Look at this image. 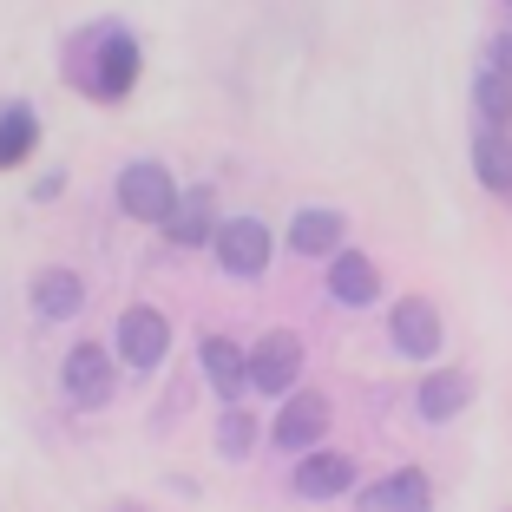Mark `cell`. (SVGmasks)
<instances>
[{
    "instance_id": "1",
    "label": "cell",
    "mask_w": 512,
    "mask_h": 512,
    "mask_svg": "<svg viewBox=\"0 0 512 512\" xmlns=\"http://www.w3.org/2000/svg\"><path fill=\"white\" fill-rule=\"evenodd\" d=\"M178 184H171L165 165H125L119 171V211L138 217V224H171V211H178Z\"/></svg>"
},
{
    "instance_id": "2",
    "label": "cell",
    "mask_w": 512,
    "mask_h": 512,
    "mask_svg": "<svg viewBox=\"0 0 512 512\" xmlns=\"http://www.w3.org/2000/svg\"><path fill=\"white\" fill-rule=\"evenodd\" d=\"M60 388L73 394L79 407H99V401H112V355H106V342H73V348H66Z\"/></svg>"
},
{
    "instance_id": "3",
    "label": "cell",
    "mask_w": 512,
    "mask_h": 512,
    "mask_svg": "<svg viewBox=\"0 0 512 512\" xmlns=\"http://www.w3.org/2000/svg\"><path fill=\"white\" fill-rule=\"evenodd\" d=\"M296 375H302V342L289 329L263 335L256 355H250V388L256 394H289V388H296Z\"/></svg>"
},
{
    "instance_id": "4",
    "label": "cell",
    "mask_w": 512,
    "mask_h": 512,
    "mask_svg": "<svg viewBox=\"0 0 512 512\" xmlns=\"http://www.w3.org/2000/svg\"><path fill=\"white\" fill-rule=\"evenodd\" d=\"M217 263H224L230 276H263V263H270V230L256 224V217H230V224L217 230Z\"/></svg>"
},
{
    "instance_id": "5",
    "label": "cell",
    "mask_w": 512,
    "mask_h": 512,
    "mask_svg": "<svg viewBox=\"0 0 512 512\" xmlns=\"http://www.w3.org/2000/svg\"><path fill=\"white\" fill-rule=\"evenodd\" d=\"M171 348V322L158 316V309H125L119 316V355L132 368H158Z\"/></svg>"
},
{
    "instance_id": "6",
    "label": "cell",
    "mask_w": 512,
    "mask_h": 512,
    "mask_svg": "<svg viewBox=\"0 0 512 512\" xmlns=\"http://www.w3.org/2000/svg\"><path fill=\"white\" fill-rule=\"evenodd\" d=\"M322 434H329V394H289L283 414H276V447L302 453V447H316Z\"/></svg>"
},
{
    "instance_id": "7",
    "label": "cell",
    "mask_w": 512,
    "mask_h": 512,
    "mask_svg": "<svg viewBox=\"0 0 512 512\" xmlns=\"http://www.w3.org/2000/svg\"><path fill=\"white\" fill-rule=\"evenodd\" d=\"M394 348H401V355H414V362L440 355V309L427 296L394 302Z\"/></svg>"
},
{
    "instance_id": "8",
    "label": "cell",
    "mask_w": 512,
    "mask_h": 512,
    "mask_svg": "<svg viewBox=\"0 0 512 512\" xmlns=\"http://www.w3.org/2000/svg\"><path fill=\"white\" fill-rule=\"evenodd\" d=\"M132 79H138L132 33H106V40H99V66H92V92H99V99H125Z\"/></svg>"
},
{
    "instance_id": "9",
    "label": "cell",
    "mask_w": 512,
    "mask_h": 512,
    "mask_svg": "<svg viewBox=\"0 0 512 512\" xmlns=\"http://www.w3.org/2000/svg\"><path fill=\"white\" fill-rule=\"evenodd\" d=\"M355 486V460L348 453H302V467H296V493L302 499H335Z\"/></svg>"
},
{
    "instance_id": "10",
    "label": "cell",
    "mask_w": 512,
    "mask_h": 512,
    "mask_svg": "<svg viewBox=\"0 0 512 512\" xmlns=\"http://www.w3.org/2000/svg\"><path fill=\"white\" fill-rule=\"evenodd\" d=\"M204 375H211V388L224 394V401H237V394L250 388V355H243L237 342H224V335H211V342H204Z\"/></svg>"
},
{
    "instance_id": "11",
    "label": "cell",
    "mask_w": 512,
    "mask_h": 512,
    "mask_svg": "<svg viewBox=\"0 0 512 512\" xmlns=\"http://www.w3.org/2000/svg\"><path fill=\"white\" fill-rule=\"evenodd\" d=\"M329 289H335V302L362 309V302H375V296H381V276H375V263H368V256L342 250V256H335V270H329Z\"/></svg>"
},
{
    "instance_id": "12",
    "label": "cell",
    "mask_w": 512,
    "mask_h": 512,
    "mask_svg": "<svg viewBox=\"0 0 512 512\" xmlns=\"http://www.w3.org/2000/svg\"><path fill=\"white\" fill-rule=\"evenodd\" d=\"M473 171H480L486 191H512V132L480 125V138H473Z\"/></svg>"
},
{
    "instance_id": "13",
    "label": "cell",
    "mask_w": 512,
    "mask_h": 512,
    "mask_svg": "<svg viewBox=\"0 0 512 512\" xmlns=\"http://www.w3.org/2000/svg\"><path fill=\"white\" fill-rule=\"evenodd\" d=\"M79 302H86V283H79L73 270H46L40 283H33V309H40L46 322H66V316H79Z\"/></svg>"
},
{
    "instance_id": "14",
    "label": "cell",
    "mask_w": 512,
    "mask_h": 512,
    "mask_svg": "<svg viewBox=\"0 0 512 512\" xmlns=\"http://www.w3.org/2000/svg\"><path fill=\"white\" fill-rule=\"evenodd\" d=\"M362 506L368 512H427V473L421 467H401L394 480H381Z\"/></svg>"
},
{
    "instance_id": "15",
    "label": "cell",
    "mask_w": 512,
    "mask_h": 512,
    "mask_svg": "<svg viewBox=\"0 0 512 512\" xmlns=\"http://www.w3.org/2000/svg\"><path fill=\"white\" fill-rule=\"evenodd\" d=\"M33 145H40V119H33V106H7V112H0V171L20 165Z\"/></svg>"
},
{
    "instance_id": "16",
    "label": "cell",
    "mask_w": 512,
    "mask_h": 512,
    "mask_svg": "<svg viewBox=\"0 0 512 512\" xmlns=\"http://www.w3.org/2000/svg\"><path fill=\"white\" fill-rule=\"evenodd\" d=\"M171 237H178V243H204V237H211L217 243V230H211V191H204V184H191V191L178 197V211H171Z\"/></svg>"
},
{
    "instance_id": "17",
    "label": "cell",
    "mask_w": 512,
    "mask_h": 512,
    "mask_svg": "<svg viewBox=\"0 0 512 512\" xmlns=\"http://www.w3.org/2000/svg\"><path fill=\"white\" fill-rule=\"evenodd\" d=\"M289 243H296L302 256H329L335 243H342V217L335 211H302L296 224H289Z\"/></svg>"
},
{
    "instance_id": "18",
    "label": "cell",
    "mask_w": 512,
    "mask_h": 512,
    "mask_svg": "<svg viewBox=\"0 0 512 512\" xmlns=\"http://www.w3.org/2000/svg\"><path fill=\"white\" fill-rule=\"evenodd\" d=\"M473 106H480V119L493 125V132H506V125H512V79L486 66V73L473 79Z\"/></svg>"
},
{
    "instance_id": "19",
    "label": "cell",
    "mask_w": 512,
    "mask_h": 512,
    "mask_svg": "<svg viewBox=\"0 0 512 512\" xmlns=\"http://www.w3.org/2000/svg\"><path fill=\"white\" fill-rule=\"evenodd\" d=\"M467 407V375H427L421 381V414L427 421H453Z\"/></svg>"
},
{
    "instance_id": "20",
    "label": "cell",
    "mask_w": 512,
    "mask_h": 512,
    "mask_svg": "<svg viewBox=\"0 0 512 512\" xmlns=\"http://www.w3.org/2000/svg\"><path fill=\"white\" fill-rule=\"evenodd\" d=\"M250 440H256V427H250V421H243L237 407H230L224 421H217V447H224V453H230V460H243V453H250Z\"/></svg>"
},
{
    "instance_id": "21",
    "label": "cell",
    "mask_w": 512,
    "mask_h": 512,
    "mask_svg": "<svg viewBox=\"0 0 512 512\" xmlns=\"http://www.w3.org/2000/svg\"><path fill=\"white\" fill-rule=\"evenodd\" d=\"M486 66H493V73H506V79H512V33H499V40L486 46Z\"/></svg>"
}]
</instances>
